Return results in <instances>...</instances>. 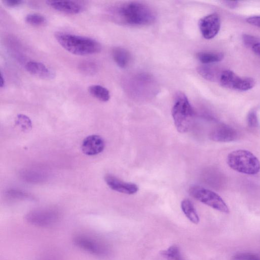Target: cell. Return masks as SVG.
Returning <instances> with one entry per match:
<instances>
[{
    "mask_svg": "<svg viewBox=\"0 0 260 260\" xmlns=\"http://www.w3.org/2000/svg\"><path fill=\"white\" fill-rule=\"evenodd\" d=\"M161 253L167 260H184L181 249L177 245H172Z\"/></svg>",
    "mask_w": 260,
    "mask_h": 260,
    "instance_id": "cell-20",
    "label": "cell"
},
{
    "mask_svg": "<svg viewBox=\"0 0 260 260\" xmlns=\"http://www.w3.org/2000/svg\"><path fill=\"white\" fill-rule=\"evenodd\" d=\"M89 93L94 97L102 102H108L111 98L109 91L100 85H92L88 89Z\"/></svg>",
    "mask_w": 260,
    "mask_h": 260,
    "instance_id": "cell-18",
    "label": "cell"
},
{
    "mask_svg": "<svg viewBox=\"0 0 260 260\" xmlns=\"http://www.w3.org/2000/svg\"><path fill=\"white\" fill-rule=\"evenodd\" d=\"M189 194L200 202L219 212L228 214L229 209L222 197L213 191L194 186L189 189Z\"/></svg>",
    "mask_w": 260,
    "mask_h": 260,
    "instance_id": "cell-6",
    "label": "cell"
},
{
    "mask_svg": "<svg viewBox=\"0 0 260 260\" xmlns=\"http://www.w3.org/2000/svg\"><path fill=\"white\" fill-rule=\"evenodd\" d=\"M112 55L117 65L122 68L127 67L131 61L130 54L127 49L122 47L114 48L112 51Z\"/></svg>",
    "mask_w": 260,
    "mask_h": 260,
    "instance_id": "cell-15",
    "label": "cell"
},
{
    "mask_svg": "<svg viewBox=\"0 0 260 260\" xmlns=\"http://www.w3.org/2000/svg\"><path fill=\"white\" fill-rule=\"evenodd\" d=\"M26 22L33 26H40L45 25L46 23L45 18L42 15L38 14H30L25 18Z\"/></svg>",
    "mask_w": 260,
    "mask_h": 260,
    "instance_id": "cell-22",
    "label": "cell"
},
{
    "mask_svg": "<svg viewBox=\"0 0 260 260\" xmlns=\"http://www.w3.org/2000/svg\"><path fill=\"white\" fill-rule=\"evenodd\" d=\"M0 81H1V82H0V87H1V88H3L5 87V86L6 85V80L5 76H4L2 72L1 73V79H0Z\"/></svg>",
    "mask_w": 260,
    "mask_h": 260,
    "instance_id": "cell-34",
    "label": "cell"
},
{
    "mask_svg": "<svg viewBox=\"0 0 260 260\" xmlns=\"http://www.w3.org/2000/svg\"><path fill=\"white\" fill-rule=\"evenodd\" d=\"M23 2L22 0H5V1H3L4 5L10 8L18 7L21 6Z\"/></svg>",
    "mask_w": 260,
    "mask_h": 260,
    "instance_id": "cell-29",
    "label": "cell"
},
{
    "mask_svg": "<svg viewBox=\"0 0 260 260\" xmlns=\"http://www.w3.org/2000/svg\"><path fill=\"white\" fill-rule=\"evenodd\" d=\"M227 163L232 169L243 174L253 176L260 171L258 159L248 150L239 149L230 152Z\"/></svg>",
    "mask_w": 260,
    "mask_h": 260,
    "instance_id": "cell-4",
    "label": "cell"
},
{
    "mask_svg": "<svg viewBox=\"0 0 260 260\" xmlns=\"http://www.w3.org/2000/svg\"><path fill=\"white\" fill-rule=\"evenodd\" d=\"M247 22L251 25L260 28V17L254 16L248 18L246 20Z\"/></svg>",
    "mask_w": 260,
    "mask_h": 260,
    "instance_id": "cell-30",
    "label": "cell"
},
{
    "mask_svg": "<svg viewBox=\"0 0 260 260\" xmlns=\"http://www.w3.org/2000/svg\"><path fill=\"white\" fill-rule=\"evenodd\" d=\"M114 19L120 24L128 26H145L156 20L154 11L149 6L138 2L120 5L112 9Z\"/></svg>",
    "mask_w": 260,
    "mask_h": 260,
    "instance_id": "cell-1",
    "label": "cell"
},
{
    "mask_svg": "<svg viewBox=\"0 0 260 260\" xmlns=\"http://www.w3.org/2000/svg\"><path fill=\"white\" fill-rule=\"evenodd\" d=\"M39 260H61V259L51 253H45L40 256Z\"/></svg>",
    "mask_w": 260,
    "mask_h": 260,
    "instance_id": "cell-31",
    "label": "cell"
},
{
    "mask_svg": "<svg viewBox=\"0 0 260 260\" xmlns=\"http://www.w3.org/2000/svg\"><path fill=\"white\" fill-rule=\"evenodd\" d=\"M242 40L244 45L247 47H251L255 44L260 42V39L255 36H253L248 34H243L242 36Z\"/></svg>",
    "mask_w": 260,
    "mask_h": 260,
    "instance_id": "cell-28",
    "label": "cell"
},
{
    "mask_svg": "<svg viewBox=\"0 0 260 260\" xmlns=\"http://www.w3.org/2000/svg\"><path fill=\"white\" fill-rule=\"evenodd\" d=\"M199 61L204 64L221 62L224 58L223 54L219 52H200L197 55Z\"/></svg>",
    "mask_w": 260,
    "mask_h": 260,
    "instance_id": "cell-19",
    "label": "cell"
},
{
    "mask_svg": "<svg viewBox=\"0 0 260 260\" xmlns=\"http://www.w3.org/2000/svg\"><path fill=\"white\" fill-rule=\"evenodd\" d=\"M251 49L255 55L260 57V42L253 45Z\"/></svg>",
    "mask_w": 260,
    "mask_h": 260,
    "instance_id": "cell-33",
    "label": "cell"
},
{
    "mask_svg": "<svg viewBox=\"0 0 260 260\" xmlns=\"http://www.w3.org/2000/svg\"><path fill=\"white\" fill-rule=\"evenodd\" d=\"M46 5L53 9L68 15H77L83 10L82 6L75 2L47 1Z\"/></svg>",
    "mask_w": 260,
    "mask_h": 260,
    "instance_id": "cell-13",
    "label": "cell"
},
{
    "mask_svg": "<svg viewBox=\"0 0 260 260\" xmlns=\"http://www.w3.org/2000/svg\"><path fill=\"white\" fill-rule=\"evenodd\" d=\"M248 126L251 128H257L258 126V120L257 114L255 111H250L247 118Z\"/></svg>",
    "mask_w": 260,
    "mask_h": 260,
    "instance_id": "cell-25",
    "label": "cell"
},
{
    "mask_svg": "<svg viewBox=\"0 0 260 260\" xmlns=\"http://www.w3.org/2000/svg\"><path fill=\"white\" fill-rule=\"evenodd\" d=\"M7 194L11 199H25L31 198L29 194L20 190H11L8 192Z\"/></svg>",
    "mask_w": 260,
    "mask_h": 260,
    "instance_id": "cell-26",
    "label": "cell"
},
{
    "mask_svg": "<svg viewBox=\"0 0 260 260\" xmlns=\"http://www.w3.org/2000/svg\"><path fill=\"white\" fill-rule=\"evenodd\" d=\"M223 4L228 8L232 9H236L238 6V2H223Z\"/></svg>",
    "mask_w": 260,
    "mask_h": 260,
    "instance_id": "cell-32",
    "label": "cell"
},
{
    "mask_svg": "<svg viewBox=\"0 0 260 260\" xmlns=\"http://www.w3.org/2000/svg\"><path fill=\"white\" fill-rule=\"evenodd\" d=\"M105 181L111 189L121 193L134 195L139 190L137 185L124 182L112 175H107L105 177Z\"/></svg>",
    "mask_w": 260,
    "mask_h": 260,
    "instance_id": "cell-11",
    "label": "cell"
},
{
    "mask_svg": "<svg viewBox=\"0 0 260 260\" xmlns=\"http://www.w3.org/2000/svg\"><path fill=\"white\" fill-rule=\"evenodd\" d=\"M200 32L206 39H212L218 34L221 28V20L217 14L208 15L199 23Z\"/></svg>",
    "mask_w": 260,
    "mask_h": 260,
    "instance_id": "cell-9",
    "label": "cell"
},
{
    "mask_svg": "<svg viewBox=\"0 0 260 260\" xmlns=\"http://www.w3.org/2000/svg\"><path fill=\"white\" fill-rule=\"evenodd\" d=\"M16 124L25 131H29L32 128V123L30 119L24 115L18 116Z\"/></svg>",
    "mask_w": 260,
    "mask_h": 260,
    "instance_id": "cell-24",
    "label": "cell"
},
{
    "mask_svg": "<svg viewBox=\"0 0 260 260\" xmlns=\"http://www.w3.org/2000/svg\"><path fill=\"white\" fill-rule=\"evenodd\" d=\"M105 141L101 136L92 135L84 139L81 149L86 155H95L102 152L105 149Z\"/></svg>",
    "mask_w": 260,
    "mask_h": 260,
    "instance_id": "cell-12",
    "label": "cell"
},
{
    "mask_svg": "<svg viewBox=\"0 0 260 260\" xmlns=\"http://www.w3.org/2000/svg\"><path fill=\"white\" fill-rule=\"evenodd\" d=\"M233 260H260V257L253 253L243 252L236 254Z\"/></svg>",
    "mask_w": 260,
    "mask_h": 260,
    "instance_id": "cell-27",
    "label": "cell"
},
{
    "mask_svg": "<svg viewBox=\"0 0 260 260\" xmlns=\"http://www.w3.org/2000/svg\"><path fill=\"white\" fill-rule=\"evenodd\" d=\"M238 137L237 131L226 124H220L214 128L210 134V139L218 142H230Z\"/></svg>",
    "mask_w": 260,
    "mask_h": 260,
    "instance_id": "cell-10",
    "label": "cell"
},
{
    "mask_svg": "<svg viewBox=\"0 0 260 260\" xmlns=\"http://www.w3.org/2000/svg\"><path fill=\"white\" fill-rule=\"evenodd\" d=\"M172 116L180 133H186L191 128L195 114L187 97L184 93L180 92L176 94L172 109Z\"/></svg>",
    "mask_w": 260,
    "mask_h": 260,
    "instance_id": "cell-3",
    "label": "cell"
},
{
    "mask_svg": "<svg viewBox=\"0 0 260 260\" xmlns=\"http://www.w3.org/2000/svg\"><path fill=\"white\" fill-rule=\"evenodd\" d=\"M60 218L58 210L52 208L40 209L33 210L26 216V221L30 224L37 227L46 228L56 224Z\"/></svg>",
    "mask_w": 260,
    "mask_h": 260,
    "instance_id": "cell-8",
    "label": "cell"
},
{
    "mask_svg": "<svg viewBox=\"0 0 260 260\" xmlns=\"http://www.w3.org/2000/svg\"><path fill=\"white\" fill-rule=\"evenodd\" d=\"M44 176L41 173L34 171H26L23 173V178L29 182H40L44 180Z\"/></svg>",
    "mask_w": 260,
    "mask_h": 260,
    "instance_id": "cell-23",
    "label": "cell"
},
{
    "mask_svg": "<svg viewBox=\"0 0 260 260\" xmlns=\"http://www.w3.org/2000/svg\"><path fill=\"white\" fill-rule=\"evenodd\" d=\"M55 37L64 49L74 55H92L101 50L100 43L91 38L63 32H56Z\"/></svg>",
    "mask_w": 260,
    "mask_h": 260,
    "instance_id": "cell-2",
    "label": "cell"
},
{
    "mask_svg": "<svg viewBox=\"0 0 260 260\" xmlns=\"http://www.w3.org/2000/svg\"><path fill=\"white\" fill-rule=\"evenodd\" d=\"M25 68L30 74L42 79L50 80L55 77V73L40 62H29L26 64Z\"/></svg>",
    "mask_w": 260,
    "mask_h": 260,
    "instance_id": "cell-14",
    "label": "cell"
},
{
    "mask_svg": "<svg viewBox=\"0 0 260 260\" xmlns=\"http://www.w3.org/2000/svg\"><path fill=\"white\" fill-rule=\"evenodd\" d=\"M219 82L225 88L240 92L249 90L252 89L255 84L254 78L240 77L230 70L222 72Z\"/></svg>",
    "mask_w": 260,
    "mask_h": 260,
    "instance_id": "cell-7",
    "label": "cell"
},
{
    "mask_svg": "<svg viewBox=\"0 0 260 260\" xmlns=\"http://www.w3.org/2000/svg\"><path fill=\"white\" fill-rule=\"evenodd\" d=\"M73 242L79 248L95 256L107 258L111 255L110 247L103 241L93 237L78 234L73 237Z\"/></svg>",
    "mask_w": 260,
    "mask_h": 260,
    "instance_id": "cell-5",
    "label": "cell"
},
{
    "mask_svg": "<svg viewBox=\"0 0 260 260\" xmlns=\"http://www.w3.org/2000/svg\"><path fill=\"white\" fill-rule=\"evenodd\" d=\"M197 70L201 76L211 81H219L223 72L217 68L208 65L201 66Z\"/></svg>",
    "mask_w": 260,
    "mask_h": 260,
    "instance_id": "cell-17",
    "label": "cell"
},
{
    "mask_svg": "<svg viewBox=\"0 0 260 260\" xmlns=\"http://www.w3.org/2000/svg\"><path fill=\"white\" fill-rule=\"evenodd\" d=\"M78 69L82 74L92 75L97 72L98 66L94 61H84L79 64Z\"/></svg>",
    "mask_w": 260,
    "mask_h": 260,
    "instance_id": "cell-21",
    "label": "cell"
},
{
    "mask_svg": "<svg viewBox=\"0 0 260 260\" xmlns=\"http://www.w3.org/2000/svg\"><path fill=\"white\" fill-rule=\"evenodd\" d=\"M182 211L186 217L193 224H198L200 219L194 204L189 199H186L181 203Z\"/></svg>",
    "mask_w": 260,
    "mask_h": 260,
    "instance_id": "cell-16",
    "label": "cell"
}]
</instances>
